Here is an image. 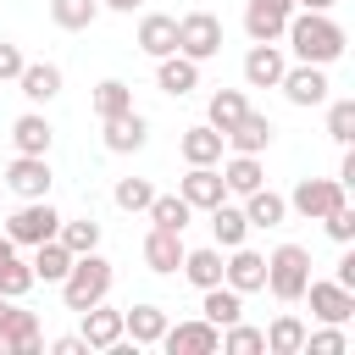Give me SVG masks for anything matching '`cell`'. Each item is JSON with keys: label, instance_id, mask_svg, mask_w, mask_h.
<instances>
[{"label": "cell", "instance_id": "18", "mask_svg": "<svg viewBox=\"0 0 355 355\" xmlns=\"http://www.w3.org/2000/svg\"><path fill=\"white\" fill-rule=\"evenodd\" d=\"M144 266L161 272V277H172V272L183 266V233H172V227H150V233H144Z\"/></svg>", "mask_w": 355, "mask_h": 355}, {"label": "cell", "instance_id": "2", "mask_svg": "<svg viewBox=\"0 0 355 355\" xmlns=\"http://www.w3.org/2000/svg\"><path fill=\"white\" fill-rule=\"evenodd\" d=\"M105 294H111V261H105L100 250L72 255V266H67V277H61V300H67V311H89V305H100Z\"/></svg>", "mask_w": 355, "mask_h": 355}, {"label": "cell", "instance_id": "23", "mask_svg": "<svg viewBox=\"0 0 355 355\" xmlns=\"http://www.w3.org/2000/svg\"><path fill=\"white\" fill-rule=\"evenodd\" d=\"M50 139H55V128H50L39 111H22V116L11 122V144H17V155H50Z\"/></svg>", "mask_w": 355, "mask_h": 355}, {"label": "cell", "instance_id": "47", "mask_svg": "<svg viewBox=\"0 0 355 355\" xmlns=\"http://www.w3.org/2000/svg\"><path fill=\"white\" fill-rule=\"evenodd\" d=\"M294 6H305V11H333V0H294Z\"/></svg>", "mask_w": 355, "mask_h": 355}, {"label": "cell", "instance_id": "24", "mask_svg": "<svg viewBox=\"0 0 355 355\" xmlns=\"http://www.w3.org/2000/svg\"><path fill=\"white\" fill-rule=\"evenodd\" d=\"M161 333H166V311H161V305H133V311H122V338H133V349H139V344H161Z\"/></svg>", "mask_w": 355, "mask_h": 355}, {"label": "cell", "instance_id": "10", "mask_svg": "<svg viewBox=\"0 0 355 355\" xmlns=\"http://www.w3.org/2000/svg\"><path fill=\"white\" fill-rule=\"evenodd\" d=\"M277 89L288 94V105H327V72L322 67H311V61H300V67H283V78H277Z\"/></svg>", "mask_w": 355, "mask_h": 355}, {"label": "cell", "instance_id": "38", "mask_svg": "<svg viewBox=\"0 0 355 355\" xmlns=\"http://www.w3.org/2000/svg\"><path fill=\"white\" fill-rule=\"evenodd\" d=\"M222 349H227V355H261V349H266V333H261V327H244V316H239V322L222 327Z\"/></svg>", "mask_w": 355, "mask_h": 355}, {"label": "cell", "instance_id": "42", "mask_svg": "<svg viewBox=\"0 0 355 355\" xmlns=\"http://www.w3.org/2000/svg\"><path fill=\"white\" fill-rule=\"evenodd\" d=\"M322 227H327V239L349 244V239H355V211H349V200H344V205H333V211L322 216Z\"/></svg>", "mask_w": 355, "mask_h": 355}, {"label": "cell", "instance_id": "37", "mask_svg": "<svg viewBox=\"0 0 355 355\" xmlns=\"http://www.w3.org/2000/svg\"><path fill=\"white\" fill-rule=\"evenodd\" d=\"M55 239H61L72 255H83V250H100V222H94V216H78V222H67V216H61Z\"/></svg>", "mask_w": 355, "mask_h": 355}, {"label": "cell", "instance_id": "48", "mask_svg": "<svg viewBox=\"0 0 355 355\" xmlns=\"http://www.w3.org/2000/svg\"><path fill=\"white\" fill-rule=\"evenodd\" d=\"M100 6H105V11H133L139 0H100Z\"/></svg>", "mask_w": 355, "mask_h": 355}, {"label": "cell", "instance_id": "32", "mask_svg": "<svg viewBox=\"0 0 355 355\" xmlns=\"http://www.w3.org/2000/svg\"><path fill=\"white\" fill-rule=\"evenodd\" d=\"M194 288H211L222 283V250H183V266H178Z\"/></svg>", "mask_w": 355, "mask_h": 355}, {"label": "cell", "instance_id": "45", "mask_svg": "<svg viewBox=\"0 0 355 355\" xmlns=\"http://www.w3.org/2000/svg\"><path fill=\"white\" fill-rule=\"evenodd\" d=\"M50 349H55V355H89V344H83V333H67V338H55Z\"/></svg>", "mask_w": 355, "mask_h": 355}, {"label": "cell", "instance_id": "1", "mask_svg": "<svg viewBox=\"0 0 355 355\" xmlns=\"http://www.w3.org/2000/svg\"><path fill=\"white\" fill-rule=\"evenodd\" d=\"M283 39H288V50H294L300 61H311V67H327V61L344 55V28H338L327 11H300V17H288Z\"/></svg>", "mask_w": 355, "mask_h": 355}, {"label": "cell", "instance_id": "15", "mask_svg": "<svg viewBox=\"0 0 355 355\" xmlns=\"http://www.w3.org/2000/svg\"><path fill=\"white\" fill-rule=\"evenodd\" d=\"M222 283H227V288H239V294H255V288H266V255H255V250L233 244V255L222 261Z\"/></svg>", "mask_w": 355, "mask_h": 355}, {"label": "cell", "instance_id": "13", "mask_svg": "<svg viewBox=\"0 0 355 355\" xmlns=\"http://www.w3.org/2000/svg\"><path fill=\"white\" fill-rule=\"evenodd\" d=\"M272 133H277V128H272V116H261V111H244V116H239V122L222 133V144H227L233 155H261V150L272 144Z\"/></svg>", "mask_w": 355, "mask_h": 355}, {"label": "cell", "instance_id": "9", "mask_svg": "<svg viewBox=\"0 0 355 355\" xmlns=\"http://www.w3.org/2000/svg\"><path fill=\"white\" fill-rule=\"evenodd\" d=\"M161 349H172V355H211V349H222V327L216 322H166V333H161Z\"/></svg>", "mask_w": 355, "mask_h": 355}, {"label": "cell", "instance_id": "43", "mask_svg": "<svg viewBox=\"0 0 355 355\" xmlns=\"http://www.w3.org/2000/svg\"><path fill=\"white\" fill-rule=\"evenodd\" d=\"M22 61H28V55H22V50H17L11 39H0V83H17V72H22Z\"/></svg>", "mask_w": 355, "mask_h": 355}, {"label": "cell", "instance_id": "44", "mask_svg": "<svg viewBox=\"0 0 355 355\" xmlns=\"http://www.w3.org/2000/svg\"><path fill=\"white\" fill-rule=\"evenodd\" d=\"M333 283L355 288V250H344V255H338V272H333Z\"/></svg>", "mask_w": 355, "mask_h": 355}, {"label": "cell", "instance_id": "7", "mask_svg": "<svg viewBox=\"0 0 355 355\" xmlns=\"http://www.w3.org/2000/svg\"><path fill=\"white\" fill-rule=\"evenodd\" d=\"M300 300H311V316H316V322H333V327H344V322L355 316V288H344V283H333V277H327V283L311 277Z\"/></svg>", "mask_w": 355, "mask_h": 355}, {"label": "cell", "instance_id": "6", "mask_svg": "<svg viewBox=\"0 0 355 355\" xmlns=\"http://www.w3.org/2000/svg\"><path fill=\"white\" fill-rule=\"evenodd\" d=\"M349 194H344V183L338 178H300L294 183V194H288V211H300L305 222H322L333 205H344Z\"/></svg>", "mask_w": 355, "mask_h": 355}, {"label": "cell", "instance_id": "29", "mask_svg": "<svg viewBox=\"0 0 355 355\" xmlns=\"http://www.w3.org/2000/svg\"><path fill=\"white\" fill-rule=\"evenodd\" d=\"M211 233H216V250H233L250 239V222H244V205H211Z\"/></svg>", "mask_w": 355, "mask_h": 355}, {"label": "cell", "instance_id": "30", "mask_svg": "<svg viewBox=\"0 0 355 355\" xmlns=\"http://www.w3.org/2000/svg\"><path fill=\"white\" fill-rule=\"evenodd\" d=\"M261 333H266V355H300V349H305V322L288 316V311H283L272 327H261Z\"/></svg>", "mask_w": 355, "mask_h": 355}, {"label": "cell", "instance_id": "4", "mask_svg": "<svg viewBox=\"0 0 355 355\" xmlns=\"http://www.w3.org/2000/svg\"><path fill=\"white\" fill-rule=\"evenodd\" d=\"M55 227H61V211L50 205V194L44 200H22L6 216V239L11 244H44V239H55Z\"/></svg>", "mask_w": 355, "mask_h": 355}, {"label": "cell", "instance_id": "26", "mask_svg": "<svg viewBox=\"0 0 355 355\" xmlns=\"http://www.w3.org/2000/svg\"><path fill=\"white\" fill-rule=\"evenodd\" d=\"M283 216H288L283 194H272V189H250L244 194V222L250 227H283Z\"/></svg>", "mask_w": 355, "mask_h": 355}, {"label": "cell", "instance_id": "34", "mask_svg": "<svg viewBox=\"0 0 355 355\" xmlns=\"http://www.w3.org/2000/svg\"><path fill=\"white\" fill-rule=\"evenodd\" d=\"M94 17H100V0H50V22L67 33H83Z\"/></svg>", "mask_w": 355, "mask_h": 355}, {"label": "cell", "instance_id": "17", "mask_svg": "<svg viewBox=\"0 0 355 355\" xmlns=\"http://www.w3.org/2000/svg\"><path fill=\"white\" fill-rule=\"evenodd\" d=\"M178 194L189 200V211H211V205L227 200V183H222L216 166H189V178L178 183Z\"/></svg>", "mask_w": 355, "mask_h": 355}, {"label": "cell", "instance_id": "36", "mask_svg": "<svg viewBox=\"0 0 355 355\" xmlns=\"http://www.w3.org/2000/svg\"><path fill=\"white\" fill-rule=\"evenodd\" d=\"M89 105H94V116L105 122V116H116V111L133 105V89H128L122 78H105V83H94V100H89Z\"/></svg>", "mask_w": 355, "mask_h": 355}, {"label": "cell", "instance_id": "5", "mask_svg": "<svg viewBox=\"0 0 355 355\" xmlns=\"http://www.w3.org/2000/svg\"><path fill=\"white\" fill-rule=\"evenodd\" d=\"M178 55H189V61H211V55H222V17H211V11H189V17H178Z\"/></svg>", "mask_w": 355, "mask_h": 355}, {"label": "cell", "instance_id": "31", "mask_svg": "<svg viewBox=\"0 0 355 355\" xmlns=\"http://www.w3.org/2000/svg\"><path fill=\"white\" fill-rule=\"evenodd\" d=\"M244 111H250L244 89H216V94H211V105H205V122H211L216 133H227V128H233V122H239Z\"/></svg>", "mask_w": 355, "mask_h": 355}, {"label": "cell", "instance_id": "19", "mask_svg": "<svg viewBox=\"0 0 355 355\" xmlns=\"http://www.w3.org/2000/svg\"><path fill=\"white\" fill-rule=\"evenodd\" d=\"M78 316H83V344L89 349H116L122 344V311H105V300L78 311Z\"/></svg>", "mask_w": 355, "mask_h": 355}, {"label": "cell", "instance_id": "12", "mask_svg": "<svg viewBox=\"0 0 355 355\" xmlns=\"http://www.w3.org/2000/svg\"><path fill=\"white\" fill-rule=\"evenodd\" d=\"M144 139H150V116H139L133 105L105 116V150L111 155H133V150H144Z\"/></svg>", "mask_w": 355, "mask_h": 355}, {"label": "cell", "instance_id": "46", "mask_svg": "<svg viewBox=\"0 0 355 355\" xmlns=\"http://www.w3.org/2000/svg\"><path fill=\"white\" fill-rule=\"evenodd\" d=\"M338 183H344V189L355 183V155H349V150H344V161H338Z\"/></svg>", "mask_w": 355, "mask_h": 355}, {"label": "cell", "instance_id": "14", "mask_svg": "<svg viewBox=\"0 0 355 355\" xmlns=\"http://www.w3.org/2000/svg\"><path fill=\"white\" fill-rule=\"evenodd\" d=\"M6 189L22 194V200H44L50 194V161L44 155H17L6 166Z\"/></svg>", "mask_w": 355, "mask_h": 355}, {"label": "cell", "instance_id": "16", "mask_svg": "<svg viewBox=\"0 0 355 355\" xmlns=\"http://www.w3.org/2000/svg\"><path fill=\"white\" fill-rule=\"evenodd\" d=\"M17 89H22L28 105H50V100L61 94V67H55V61H22Z\"/></svg>", "mask_w": 355, "mask_h": 355}, {"label": "cell", "instance_id": "40", "mask_svg": "<svg viewBox=\"0 0 355 355\" xmlns=\"http://www.w3.org/2000/svg\"><path fill=\"white\" fill-rule=\"evenodd\" d=\"M327 133H333V144L349 150V139H355V100H333L327 105Z\"/></svg>", "mask_w": 355, "mask_h": 355}, {"label": "cell", "instance_id": "33", "mask_svg": "<svg viewBox=\"0 0 355 355\" xmlns=\"http://www.w3.org/2000/svg\"><path fill=\"white\" fill-rule=\"evenodd\" d=\"M144 211H150V227H172V233H183V227H189V216H194L183 194H155Z\"/></svg>", "mask_w": 355, "mask_h": 355}, {"label": "cell", "instance_id": "39", "mask_svg": "<svg viewBox=\"0 0 355 355\" xmlns=\"http://www.w3.org/2000/svg\"><path fill=\"white\" fill-rule=\"evenodd\" d=\"M111 200H116L122 211H144V205L155 200V189H150V178H116V189H111Z\"/></svg>", "mask_w": 355, "mask_h": 355}, {"label": "cell", "instance_id": "27", "mask_svg": "<svg viewBox=\"0 0 355 355\" xmlns=\"http://www.w3.org/2000/svg\"><path fill=\"white\" fill-rule=\"evenodd\" d=\"M33 283H61L67 277V266H72V250L61 244V239H44V244H33Z\"/></svg>", "mask_w": 355, "mask_h": 355}, {"label": "cell", "instance_id": "41", "mask_svg": "<svg viewBox=\"0 0 355 355\" xmlns=\"http://www.w3.org/2000/svg\"><path fill=\"white\" fill-rule=\"evenodd\" d=\"M305 349H311V355H344L349 338H344L333 322H322V333H305Z\"/></svg>", "mask_w": 355, "mask_h": 355}, {"label": "cell", "instance_id": "20", "mask_svg": "<svg viewBox=\"0 0 355 355\" xmlns=\"http://www.w3.org/2000/svg\"><path fill=\"white\" fill-rule=\"evenodd\" d=\"M283 50L277 44H250V55H244V83L250 89H277V78H283Z\"/></svg>", "mask_w": 355, "mask_h": 355}, {"label": "cell", "instance_id": "49", "mask_svg": "<svg viewBox=\"0 0 355 355\" xmlns=\"http://www.w3.org/2000/svg\"><path fill=\"white\" fill-rule=\"evenodd\" d=\"M0 355H6V344H0Z\"/></svg>", "mask_w": 355, "mask_h": 355}, {"label": "cell", "instance_id": "8", "mask_svg": "<svg viewBox=\"0 0 355 355\" xmlns=\"http://www.w3.org/2000/svg\"><path fill=\"white\" fill-rule=\"evenodd\" d=\"M288 17H294V0H250V6H244V33H250V44H277L283 28H288Z\"/></svg>", "mask_w": 355, "mask_h": 355}, {"label": "cell", "instance_id": "25", "mask_svg": "<svg viewBox=\"0 0 355 355\" xmlns=\"http://www.w3.org/2000/svg\"><path fill=\"white\" fill-rule=\"evenodd\" d=\"M139 50L144 55H172L178 50V17H161V11H150L144 22H139Z\"/></svg>", "mask_w": 355, "mask_h": 355}, {"label": "cell", "instance_id": "21", "mask_svg": "<svg viewBox=\"0 0 355 355\" xmlns=\"http://www.w3.org/2000/svg\"><path fill=\"white\" fill-rule=\"evenodd\" d=\"M155 83H161V94H189V89H200V61H189V55H161L155 61Z\"/></svg>", "mask_w": 355, "mask_h": 355}, {"label": "cell", "instance_id": "22", "mask_svg": "<svg viewBox=\"0 0 355 355\" xmlns=\"http://www.w3.org/2000/svg\"><path fill=\"white\" fill-rule=\"evenodd\" d=\"M178 150H183L189 166H216V161H222V133H216L211 122H194V128H183Z\"/></svg>", "mask_w": 355, "mask_h": 355}, {"label": "cell", "instance_id": "3", "mask_svg": "<svg viewBox=\"0 0 355 355\" xmlns=\"http://www.w3.org/2000/svg\"><path fill=\"white\" fill-rule=\"evenodd\" d=\"M305 283H311V250L305 244H277L266 255V288H272V300L294 305L305 294Z\"/></svg>", "mask_w": 355, "mask_h": 355}, {"label": "cell", "instance_id": "28", "mask_svg": "<svg viewBox=\"0 0 355 355\" xmlns=\"http://www.w3.org/2000/svg\"><path fill=\"white\" fill-rule=\"evenodd\" d=\"M200 294H205V305H200V316H205V322L227 327V322H239V316H244V294H239V288L211 283V288H200Z\"/></svg>", "mask_w": 355, "mask_h": 355}, {"label": "cell", "instance_id": "11", "mask_svg": "<svg viewBox=\"0 0 355 355\" xmlns=\"http://www.w3.org/2000/svg\"><path fill=\"white\" fill-rule=\"evenodd\" d=\"M0 344H6V355H39V316L11 300L0 316Z\"/></svg>", "mask_w": 355, "mask_h": 355}, {"label": "cell", "instance_id": "35", "mask_svg": "<svg viewBox=\"0 0 355 355\" xmlns=\"http://www.w3.org/2000/svg\"><path fill=\"white\" fill-rule=\"evenodd\" d=\"M261 155H233L227 166H222V183H227V194H250V189H261Z\"/></svg>", "mask_w": 355, "mask_h": 355}]
</instances>
